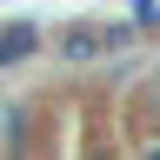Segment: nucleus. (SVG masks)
<instances>
[{"label": "nucleus", "mask_w": 160, "mask_h": 160, "mask_svg": "<svg viewBox=\"0 0 160 160\" xmlns=\"http://www.w3.org/2000/svg\"><path fill=\"white\" fill-rule=\"evenodd\" d=\"M33 47H40V33H33V27H13V33H0V67H7V60H27Z\"/></svg>", "instance_id": "nucleus-1"}, {"label": "nucleus", "mask_w": 160, "mask_h": 160, "mask_svg": "<svg viewBox=\"0 0 160 160\" xmlns=\"http://www.w3.org/2000/svg\"><path fill=\"white\" fill-rule=\"evenodd\" d=\"M107 40H113V33H93V27H80V33H67V53H73V60H87V53H100V47H107Z\"/></svg>", "instance_id": "nucleus-2"}, {"label": "nucleus", "mask_w": 160, "mask_h": 160, "mask_svg": "<svg viewBox=\"0 0 160 160\" xmlns=\"http://www.w3.org/2000/svg\"><path fill=\"white\" fill-rule=\"evenodd\" d=\"M147 160H160V147H153V153H147Z\"/></svg>", "instance_id": "nucleus-3"}, {"label": "nucleus", "mask_w": 160, "mask_h": 160, "mask_svg": "<svg viewBox=\"0 0 160 160\" xmlns=\"http://www.w3.org/2000/svg\"><path fill=\"white\" fill-rule=\"evenodd\" d=\"M153 20H160V13H153Z\"/></svg>", "instance_id": "nucleus-4"}]
</instances>
